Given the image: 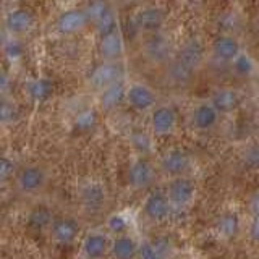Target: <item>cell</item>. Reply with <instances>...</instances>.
Masks as SVG:
<instances>
[{
  "instance_id": "1",
  "label": "cell",
  "mask_w": 259,
  "mask_h": 259,
  "mask_svg": "<svg viewBox=\"0 0 259 259\" xmlns=\"http://www.w3.org/2000/svg\"><path fill=\"white\" fill-rule=\"evenodd\" d=\"M49 170L40 164H26L21 165L16 172L13 183L15 188L21 196L32 198L39 196L49 185Z\"/></svg>"
},
{
  "instance_id": "2",
  "label": "cell",
  "mask_w": 259,
  "mask_h": 259,
  "mask_svg": "<svg viewBox=\"0 0 259 259\" xmlns=\"http://www.w3.org/2000/svg\"><path fill=\"white\" fill-rule=\"evenodd\" d=\"M156 165L167 180L178 177H190L193 170V157L183 148H168L157 157Z\"/></svg>"
},
{
  "instance_id": "3",
  "label": "cell",
  "mask_w": 259,
  "mask_h": 259,
  "mask_svg": "<svg viewBox=\"0 0 259 259\" xmlns=\"http://www.w3.org/2000/svg\"><path fill=\"white\" fill-rule=\"evenodd\" d=\"M157 165L149 157L133 156L130 160V165L126 170V180L128 185L136 191H146L156 183L157 178Z\"/></svg>"
},
{
  "instance_id": "4",
  "label": "cell",
  "mask_w": 259,
  "mask_h": 259,
  "mask_svg": "<svg viewBox=\"0 0 259 259\" xmlns=\"http://www.w3.org/2000/svg\"><path fill=\"white\" fill-rule=\"evenodd\" d=\"M164 191L175 210H185L196 199L198 186L191 177H178L167 180Z\"/></svg>"
},
{
  "instance_id": "5",
  "label": "cell",
  "mask_w": 259,
  "mask_h": 259,
  "mask_svg": "<svg viewBox=\"0 0 259 259\" xmlns=\"http://www.w3.org/2000/svg\"><path fill=\"white\" fill-rule=\"evenodd\" d=\"M112 237L104 229L88 230L79 241L81 259H105L110 256Z\"/></svg>"
},
{
  "instance_id": "6",
  "label": "cell",
  "mask_w": 259,
  "mask_h": 259,
  "mask_svg": "<svg viewBox=\"0 0 259 259\" xmlns=\"http://www.w3.org/2000/svg\"><path fill=\"white\" fill-rule=\"evenodd\" d=\"M125 67L123 62H102L96 65L93 71L88 76V86L96 93H101L102 89L112 84H117L120 81H125Z\"/></svg>"
},
{
  "instance_id": "7",
  "label": "cell",
  "mask_w": 259,
  "mask_h": 259,
  "mask_svg": "<svg viewBox=\"0 0 259 259\" xmlns=\"http://www.w3.org/2000/svg\"><path fill=\"white\" fill-rule=\"evenodd\" d=\"M174 210L175 209L170 204L164 188L151 190L141 202V214L151 224H162L168 221Z\"/></svg>"
},
{
  "instance_id": "8",
  "label": "cell",
  "mask_w": 259,
  "mask_h": 259,
  "mask_svg": "<svg viewBox=\"0 0 259 259\" xmlns=\"http://www.w3.org/2000/svg\"><path fill=\"white\" fill-rule=\"evenodd\" d=\"M159 96L154 88L144 81H128L126 88V105L140 113H149L157 107Z\"/></svg>"
},
{
  "instance_id": "9",
  "label": "cell",
  "mask_w": 259,
  "mask_h": 259,
  "mask_svg": "<svg viewBox=\"0 0 259 259\" xmlns=\"http://www.w3.org/2000/svg\"><path fill=\"white\" fill-rule=\"evenodd\" d=\"M141 51L146 60L156 65H167L175 57L172 40H170V37L165 36L164 32H156V34L144 36Z\"/></svg>"
},
{
  "instance_id": "10",
  "label": "cell",
  "mask_w": 259,
  "mask_h": 259,
  "mask_svg": "<svg viewBox=\"0 0 259 259\" xmlns=\"http://www.w3.org/2000/svg\"><path fill=\"white\" fill-rule=\"evenodd\" d=\"M78 201L86 214H99L109 202V191L104 183L97 180L86 182L78 190Z\"/></svg>"
},
{
  "instance_id": "11",
  "label": "cell",
  "mask_w": 259,
  "mask_h": 259,
  "mask_svg": "<svg viewBox=\"0 0 259 259\" xmlns=\"http://www.w3.org/2000/svg\"><path fill=\"white\" fill-rule=\"evenodd\" d=\"M178 128V113L172 104L160 102L149 113L148 130L154 136H172Z\"/></svg>"
},
{
  "instance_id": "12",
  "label": "cell",
  "mask_w": 259,
  "mask_h": 259,
  "mask_svg": "<svg viewBox=\"0 0 259 259\" xmlns=\"http://www.w3.org/2000/svg\"><path fill=\"white\" fill-rule=\"evenodd\" d=\"M47 232L52 243H55L57 246H70L79 237L81 224L73 215H55Z\"/></svg>"
},
{
  "instance_id": "13",
  "label": "cell",
  "mask_w": 259,
  "mask_h": 259,
  "mask_svg": "<svg viewBox=\"0 0 259 259\" xmlns=\"http://www.w3.org/2000/svg\"><path fill=\"white\" fill-rule=\"evenodd\" d=\"M4 26L10 37L23 39L34 29L36 16L26 7H13L4 16Z\"/></svg>"
},
{
  "instance_id": "14",
  "label": "cell",
  "mask_w": 259,
  "mask_h": 259,
  "mask_svg": "<svg viewBox=\"0 0 259 259\" xmlns=\"http://www.w3.org/2000/svg\"><path fill=\"white\" fill-rule=\"evenodd\" d=\"M135 28L144 36L162 32L165 24V12L159 5H143L133 15Z\"/></svg>"
},
{
  "instance_id": "15",
  "label": "cell",
  "mask_w": 259,
  "mask_h": 259,
  "mask_svg": "<svg viewBox=\"0 0 259 259\" xmlns=\"http://www.w3.org/2000/svg\"><path fill=\"white\" fill-rule=\"evenodd\" d=\"M221 117H222L221 112L214 107L212 102L209 99H204V101H199L193 105L188 118H190V125L194 132L207 133V132H212V130L219 125Z\"/></svg>"
},
{
  "instance_id": "16",
  "label": "cell",
  "mask_w": 259,
  "mask_h": 259,
  "mask_svg": "<svg viewBox=\"0 0 259 259\" xmlns=\"http://www.w3.org/2000/svg\"><path fill=\"white\" fill-rule=\"evenodd\" d=\"M91 21H89V16L86 8L83 7H71L63 10L55 20V31L62 36H73L78 34L83 29H86V26H89Z\"/></svg>"
},
{
  "instance_id": "17",
  "label": "cell",
  "mask_w": 259,
  "mask_h": 259,
  "mask_svg": "<svg viewBox=\"0 0 259 259\" xmlns=\"http://www.w3.org/2000/svg\"><path fill=\"white\" fill-rule=\"evenodd\" d=\"M241 52H243L241 42L235 34L221 32L210 42V54H212V57L217 62L232 65Z\"/></svg>"
},
{
  "instance_id": "18",
  "label": "cell",
  "mask_w": 259,
  "mask_h": 259,
  "mask_svg": "<svg viewBox=\"0 0 259 259\" xmlns=\"http://www.w3.org/2000/svg\"><path fill=\"white\" fill-rule=\"evenodd\" d=\"M89 21L96 28V31L99 32V36L105 34V32H110L113 29H118V21H117V15L113 12V8L109 4L104 2H94L84 7Z\"/></svg>"
},
{
  "instance_id": "19",
  "label": "cell",
  "mask_w": 259,
  "mask_h": 259,
  "mask_svg": "<svg viewBox=\"0 0 259 259\" xmlns=\"http://www.w3.org/2000/svg\"><path fill=\"white\" fill-rule=\"evenodd\" d=\"M97 52H99L102 62H123L125 40H123V36H121L120 28L99 36V40H97Z\"/></svg>"
},
{
  "instance_id": "20",
  "label": "cell",
  "mask_w": 259,
  "mask_h": 259,
  "mask_svg": "<svg viewBox=\"0 0 259 259\" xmlns=\"http://www.w3.org/2000/svg\"><path fill=\"white\" fill-rule=\"evenodd\" d=\"M214 230L217 233V237L225 241H232L235 238H238V235L243 230L241 214L233 207L222 210L214 222Z\"/></svg>"
},
{
  "instance_id": "21",
  "label": "cell",
  "mask_w": 259,
  "mask_h": 259,
  "mask_svg": "<svg viewBox=\"0 0 259 259\" xmlns=\"http://www.w3.org/2000/svg\"><path fill=\"white\" fill-rule=\"evenodd\" d=\"M206 57V47L202 44V40L198 37H191L183 46L175 52L174 59L180 62L183 67L191 70L193 73H196V70L202 65Z\"/></svg>"
},
{
  "instance_id": "22",
  "label": "cell",
  "mask_w": 259,
  "mask_h": 259,
  "mask_svg": "<svg viewBox=\"0 0 259 259\" xmlns=\"http://www.w3.org/2000/svg\"><path fill=\"white\" fill-rule=\"evenodd\" d=\"M209 101L212 102L214 107L221 112V115H229L235 112L241 105V93L233 86H221L215 88L212 94L209 96Z\"/></svg>"
},
{
  "instance_id": "23",
  "label": "cell",
  "mask_w": 259,
  "mask_h": 259,
  "mask_svg": "<svg viewBox=\"0 0 259 259\" xmlns=\"http://www.w3.org/2000/svg\"><path fill=\"white\" fill-rule=\"evenodd\" d=\"M141 248V241L133 233L112 237L110 257L112 259H138Z\"/></svg>"
},
{
  "instance_id": "24",
  "label": "cell",
  "mask_w": 259,
  "mask_h": 259,
  "mask_svg": "<svg viewBox=\"0 0 259 259\" xmlns=\"http://www.w3.org/2000/svg\"><path fill=\"white\" fill-rule=\"evenodd\" d=\"M126 88H128V81L125 79L117 84H112L102 89L101 93H97V102H99L101 109H104L105 112H112L118 109L120 105L126 104Z\"/></svg>"
},
{
  "instance_id": "25",
  "label": "cell",
  "mask_w": 259,
  "mask_h": 259,
  "mask_svg": "<svg viewBox=\"0 0 259 259\" xmlns=\"http://www.w3.org/2000/svg\"><path fill=\"white\" fill-rule=\"evenodd\" d=\"M54 89L55 84L49 76H32L24 83V93L34 104H42L47 99H51Z\"/></svg>"
},
{
  "instance_id": "26",
  "label": "cell",
  "mask_w": 259,
  "mask_h": 259,
  "mask_svg": "<svg viewBox=\"0 0 259 259\" xmlns=\"http://www.w3.org/2000/svg\"><path fill=\"white\" fill-rule=\"evenodd\" d=\"M104 229L107 230L110 237H120V235L133 233L132 232V217L126 212H112L105 219Z\"/></svg>"
},
{
  "instance_id": "27",
  "label": "cell",
  "mask_w": 259,
  "mask_h": 259,
  "mask_svg": "<svg viewBox=\"0 0 259 259\" xmlns=\"http://www.w3.org/2000/svg\"><path fill=\"white\" fill-rule=\"evenodd\" d=\"M154 135L149 130H141L136 128L135 132L130 135V143H132L133 149H135V156H141V157H149L154 152Z\"/></svg>"
},
{
  "instance_id": "28",
  "label": "cell",
  "mask_w": 259,
  "mask_h": 259,
  "mask_svg": "<svg viewBox=\"0 0 259 259\" xmlns=\"http://www.w3.org/2000/svg\"><path fill=\"white\" fill-rule=\"evenodd\" d=\"M97 123H99V112H97V109L86 107L73 117L71 126L78 133H91L93 130H96Z\"/></svg>"
},
{
  "instance_id": "29",
  "label": "cell",
  "mask_w": 259,
  "mask_h": 259,
  "mask_svg": "<svg viewBox=\"0 0 259 259\" xmlns=\"http://www.w3.org/2000/svg\"><path fill=\"white\" fill-rule=\"evenodd\" d=\"M54 212L47 206H37L29 212L28 224L37 230H49V227L54 222Z\"/></svg>"
},
{
  "instance_id": "30",
  "label": "cell",
  "mask_w": 259,
  "mask_h": 259,
  "mask_svg": "<svg viewBox=\"0 0 259 259\" xmlns=\"http://www.w3.org/2000/svg\"><path fill=\"white\" fill-rule=\"evenodd\" d=\"M230 67H232L233 73L237 76H240V78H249L256 71V62H254V59L246 51H243L237 57V60H235L230 65Z\"/></svg>"
},
{
  "instance_id": "31",
  "label": "cell",
  "mask_w": 259,
  "mask_h": 259,
  "mask_svg": "<svg viewBox=\"0 0 259 259\" xmlns=\"http://www.w3.org/2000/svg\"><path fill=\"white\" fill-rule=\"evenodd\" d=\"M194 73L191 70L183 67V65L175 59H172L167 63V76L170 81H174L177 84H185L186 81H190Z\"/></svg>"
},
{
  "instance_id": "32",
  "label": "cell",
  "mask_w": 259,
  "mask_h": 259,
  "mask_svg": "<svg viewBox=\"0 0 259 259\" xmlns=\"http://www.w3.org/2000/svg\"><path fill=\"white\" fill-rule=\"evenodd\" d=\"M241 162L249 170H259V143H251L243 148Z\"/></svg>"
},
{
  "instance_id": "33",
  "label": "cell",
  "mask_w": 259,
  "mask_h": 259,
  "mask_svg": "<svg viewBox=\"0 0 259 259\" xmlns=\"http://www.w3.org/2000/svg\"><path fill=\"white\" fill-rule=\"evenodd\" d=\"M4 52L10 60H16L24 54V44L20 37H8L4 44Z\"/></svg>"
},
{
  "instance_id": "34",
  "label": "cell",
  "mask_w": 259,
  "mask_h": 259,
  "mask_svg": "<svg viewBox=\"0 0 259 259\" xmlns=\"http://www.w3.org/2000/svg\"><path fill=\"white\" fill-rule=\"evenodd\" d=\"M2 121L7 125V123H13V121L18 120L20 117V109L18 105H16L15 101H7L4 99L2 102Z\"/></svg>"
},
{
  "instance_id": "35",
  "label": "cell",
  "mask_w": 259,
  "mask_h": 259,
  "mask_svg": "<svg viewBox=\"0 0 259 259\" xmlns=\"http://www.w3.org/2000/svg\"><path fill=\"white\" fill-rule=\"evenodd\" d=\"M138 259H164V256L160 254V251L157 249L156 245H154V241L143 240Z\"/></svg>"
},
{
  "instance_id": "36",
  "label": "cell",
  "mask_w": 259,
  "mask_h": 259,
  "mask_svg": "<svg viewBox=\"0 0 259 259\" xmlns=\"http://www.w3.org/2000/svg\"><path fill=\"white\" fill-rule=\"evenodd\" d=\"M18 165H16V162L10 157H4L2 159V164H0V178H2V182L7 183V180H10V178H15L16 172H18Z\"/></svg>"
},
{
  "instance_id": "37",
  "label": "cell",
  "mask_w": 259,
  "mask_h": 259,
  "mask_svg": "<svg viewBox=\"0 0 259 259\" xmlns=\"http://www.w3.org/2000/svg\"><path fill=\"white\" fill-rule=\"evenodd\" d=\"M238 24V15L235 12H224L222 15V32H227V34H233L232 29H237Z\"/></svg>"
},
{
  "instance_id": "38",
  "label": "cell",
  "mask_w": 259,
  "mask_h": 259,
  "mask_svg": "<svg viewBox=\"0 0 259 259\" xmlns=\"http://www.w3.org/2000/svg\"><path fill=\"white\" fill-rule=\"evenodd\" d=\"M248 237L253 240L254 243H259V214L251 215V221L248 224Z\"/></svg>"
},
{
  "instance_id": "39",
  "label": "cell",
  "mask_w": 259,
  "mask_h": 259,
  "mask_svg": "<svg viewBox=\"0 0 259 259\" xmlns=\"http://www.w3.org/2000/svg\"><path fill=\"white\" fill-rule=\"evenodd\" d=\"M249 207H251V212H253V214H259V190L254 191V194L251 196Z\"/></svg>"
}]
</instances>
